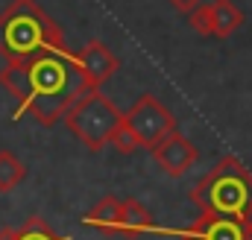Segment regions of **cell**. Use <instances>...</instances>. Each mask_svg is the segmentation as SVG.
Here are the masks:
<instances>
[{
  "mask_svg": "<svg viewBox=\"0 0 252 240\" xmlns=\"http://www.w3.org/2000/svg\"><path fill=\"white\" fill-rule=\"evenodd\" d=\"M0 85L18 100L15 120L32 115L41 126H53L82 94L94 91L76 61V53H70L67 47L6 61V67L0 70Z\"/></svg>",
  "mask_w": 252,
  "mask_h": 240,
  "instance_id": "6da1fadb",
  "label": "cell"
},
{
  "mask_svg": "<svg viewBox=\"0 0 252 240\" xmlns=\"http://www.w3.org/2000/svg\"><path fill=\"white\" fill-rule=\"evenodd\" d=\"M53 50H64V32L35 0H12L0 12V56L6 61Z\"/></svg>",
  "mask_w": 252,
  "mask_h": 240,
  "instance_id": "7a4b0ae2",
  "label": "cell"
},
{
  "mask_svg": "<svg viewBox=\"0 0 252 240\" xmlns=\"http://www.w3.org/2000/svg\"><path fill=\"white\" fill-rule=\"evenodd\" d=\"M252 196V173L232 155H226L220 164H214L196 187L190 190V199L205 214H220L244 223V211Z\"/></svg>",
  "mask_w": 252,
  "mask_h": 240,
  "instance_id": "3957f363",
  "label": "cell"
},
{
  "mask_svg": "<svg viewBox=\"0 0 252 240\" xmlns=\"http://www.w3.org/2000/svg\"><path fill=\"white\" fill-rule=\"evenodd\" d=\"M121 109L115 106V100H109V97H103L100 91H88V94H82L67 112H64V123H67V129L73 132V138L85 147V150H91V152H100L103 147H109V141H112V132L118 129V123H121Z\"/></svg>",
  "mask_w": 252,
  "mask_h": 240,
  "instance_id": "277c9868",
  "label": "cell"
},
{
  "mask_svg": "<svg viewBox=\"0 0 252 240\" xmlns=\"http://www.w3.org/2000/svg\"><path fill=\"white\" fill-rule=\"evenodd\" d=\"M124 126L132 132V138L138 141V150H153L161 138H167L176 129V118L170 115V109L153 97L144 94L135 100V106L124 115Z\"/></svg>",
  "mask_w": 252,
  "mask_h": 240,
  "instance_id": "5b68a950",
  "label": "cell"
},
{
  "mask_svg": "<svg viewBox=\"0 0 252 240\" xmlns=\"http://www.w3.org/2000/svg\"><path fill=\"white\" fill-rule=\"evenodd\" d=\"M196 155H199L196 147L190 144L182 132H176V129L153 147V158H156V164H158L167 176H173V179H179V176L188 173L190 167H193V161H196Z\"/></svg>",
  "mask_w": 252,
  "mask_h": 240,
  "instance_id": "8992f818",
  "label": "cell"
},
{
  "mask_svg": "<svg viewBox=\"0 0 252 240\" xmlns=\"http://www.w3.org/2000/svg\"><path fill=\"white\" fill-rule=\"evenodd\" d=\"M164 235H176L182 240H244V223L232 220V217H220V214H205L199 220H193L188 229L182 232H164Z\"/></svg>",
  "mask_w": 252,
  "mask_h": 240,
  "instance_id": "52a82bcc",
  "label": "cell"
},
{
  "mask_svg": "<svg viewBox=\"0 0 252 240\" xmlns=\"http://www.w3.org/2000/svg\"><path fill=\"white\" fill-rule=\"evenodd\" d=\"M76 61H79V67H82V73H85V79H88V85L94 88V91H100V85L103 82H109L112 76H115V70H118V56L103 44V41H88L79 53H76Z\"/></svg>",
  "mask_w": 252,
  "mask_h": 240,
  "instance_id": "ba28073f",
  "label": "cell"
},
{
  "mask_svg": "<svg viewBox=\"0 0 252 240\" xmlns=\"http://www.w3.org/2000/svg\"><path fill=\"white\" fill-rule=\"evenodd\" d=\"M147 232H156V226H153V217L144 211V205L138 199H121V217H118L115 235L135 240L138 235H147Z\"/></svg>",
  "mask_w": 252,
  "mask_h": 240,
  "instance_id": "9c48e42d",
  "label": "cell"
},
{
  "mask_svg": "<svg viewBox=\"0 0 252 240\" xmlns=\"http://www.w3.org/2000/svg\"><path fill=\"white\" fill-rule=\"evenodd\" d=\"M208 21H211V30H208V38H229L241 24H244V12L232 3V0H214L208 3Z\"/></svg>",
  "mask_w": 252,
  "mask_h": 240,
  "instance_id": "30bf717a",
  "label": "cell"
},
{
  "mask_svg": "<svg viewBox=\"0 0 252 240\" xmlns=\"http://www.w3.org/2000/svg\"><path fill=\"white\" fill-rule=\"evenodd\" d=\"M118 217H121V199L103 196V199L85 214V226H91V229H97V232H106V235H115Z\"/></svg>",
  "mask_w": 252,
  "mask_h": 240,
  "instance_id": "8fae6325",
  "label": "cell"
},
{
  "mask_svg": "<svg viewBox=\"0 0 252 240\" xmlns=\"http://www.w3.org/2000/svg\"><path fill=\"white\" fill-rule=\"evenodd\" d=\"M0 240H70V238L56 235L41 217H32V220H27V223L18 226V229L3 226V229H0Z\"/></svg>",
  "mask_w": 252,
  "mask_h": 240,
  "instance_id": "7c38bea8",
  "label": "cell"
},
{
  "mask_svg": "<svg viewBox=\"0 0 252 240\" xmlns=\"http://www.w3.org/2000/svg\"><path fill=\"white\" fill-rule=\"evenodd\" d=\"M24 179H27V167H24V161H21L15 152L0 150V193L15 190Z\"/></svg>",
  "mask_w": 252,
  "mask_h": 240,
  "instance_id": "4fadbf2b",
  "label": "cell"
},
{
  "mask_svg": "<svg viewBox=\"0 0 252 240\" xmlns=\"http://www.w3.org/2000/svg\"><path fill=\"white\" fill-rule=\"evenodd\" d=\"M118 152H124V155H132L135 150H138V141L132 138V132L124 126V115H121V123H118V129L112 132V141H109Z\"/></svg>",
  "mask_w": 252,
  "mask_h": 240,
  "instance_id": "5bb4252c",
  "label": "cell"
},
{
  "mask_svg": "<svg viewBox=\"0 0 252 240\" xmlns=\"http://www.w3.org/2000/svg\"><path fill=\"white\" fill-rule=\"evenodd\" d=\"M199 3H202V0H170V6H173V9H179V12H185V15L193 12Z\"/></svg>",
  "mask_w": 252,
  "mask_h": 240,
  "instance_id": "9a60e30c",
  "label": "cell"
},
{
  "mask_svg": "<svg viewBox=\"0 0 252 240\" xmlns=\"http://www.w3.org/2000/svg\"><path fill=\"white\" fill-rule=\"evenodd\" d=\"M244 240H252V220H244Z\"/></svg>",
  "mask_w": 252,
  "mask_h": 240,
  "instance_id": "2e32d148",
  "label": "cell"
},
{
  "mask_svg": "<svg viewBox=\"0 0 252 240\" xmlns=\"http://www.w3.org/2000/svg\"><path fill=\"white\" fill-rule=\"evenodd\" d=\"M244 220H252V196H250V202H247V211H244Z\"/></svg>",
  "mask_w": 252,
  "mask_h": 240,
  "instance_id": "e0dca14e",
  "label": "cell"
}]
</instances>
